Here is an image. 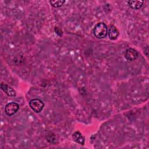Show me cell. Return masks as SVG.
<instances>
[{"label":"cell","mask_w":149,"mask_h":149,"mask_svg":"<svg viewBox=\"0 0 149 149\" xmlns=\"http://www.w3.org/2000/svg\"><path fill=\"white\" fill-rule=\"evenodd\" d=\"M72 139L74 141L82 146L84 144L85 139L79 131H76L72 134Z\"/></svg>","instance_id":"obj_5"},{"label":"cell","mask_w":149,"mask_h":149,"mask_svg":"<svg viewBox=\"0 0 149 149\" xmlns=\"http://www.w3.org/2000/svg\"><path fill=\"white\" fill-rule=\"evenodd\" d=\"M125 57L128 61H134L138 57V52L136 49L132 48H129L125 52Z\"/></svg>","instance_id":"obj_4"},{"label":"cell","mask_w":149,"mask_h":149,"mask_svg":"<svg viewBox=\"0 0 149 149\" xmlns=\"http://www.w3.org/2000/svg\"><path fill=\"white\" fill-rule=\"evenodd\" d=\"M1 88L2 90H3L8 96L10 97H14L16 95V91L10 86H8L6 84L1 83Z\"/></svg>","instance_id":"obj_7"},{"label":"cell","mask_w":149,"mask_h":149,"mask_svg":"<svg viewBox=\"0 0 149 149\" xmlns=\"http://www.w3.org/2000/svg\"><path fill=\"white\" fill-rule=\"evenodd\" d=\"M144 3L143 1H128L129 6L133 9H138L141 8Z\"/></svg>","instance_id":"obj_8"},{"label":"cell","mask_w":149,"mask_h":149,"mask_svg":"<svg viewBox=\"0 0 149 149\" xmlns=\"http://www.w3.org/2000/svg\"><path fill=\"white\" fill-rule=\"evenodd\" d=\"M108 32V27L107 24L103 22L97 23L93 29L94 35L99 39L105 38L107 36Z\"/></svg>","instance_id":"obj_1"},{"label":"cell","mask_w":149,"mask_h":149,"mask_svg":"<svg viewBox=\"0 0 149 149\" xmlns=\"http://www.w3.org/2000/svg\"><path fill=\"white\" fill-rule=\"evenodd\" d=\"M108 36L110 39L115 40L118 38L119 36V31L118 29L113 24H111L109 28V31L108 32Z\"/></svg>","instance_id":"obj_6"},{"label":"cell","mask_w":149,"mask_h":149,"mask_svg":"<svg viewBox=\"0 0 149 149\" xmlns=\"http://www.w3.org/2000/svg\"><path fill=\"white\" fill-rule=\"evenodd\" d=\"M65 2V1H49V3L51 4V5L55 8H58L61 6Z\"/></svg>","instance_id":"obj_9"},{"label":"cell","mask_w":149,"mask_h":149,"mask_svg":"<svg viewBox=\"0 0 149 149\" xmlns=\"http://www.w3.org/2000/svg\"><path fill=\"white\" fill-rule=\"evenodd\" d=\"M19 105L17 103L11 102L7 104L5 107V112L8 116H12L18 111Z\"/></svg>","instance_id":"obj_3"},{"label":"cell","mask_w":149,"mask_h":149,"mask_svg":"<svg viewBox=\"0 0 149 149\" xmlns=\"http://www.w3.org/2000/svg\"><path fill=\"white\" fill-rule=\"evenodd\" d=\"M29 105L36 113H39L43 109L44 104L41 100L34 98L29 101Z\"/></svg>","instance_id":"obj_2"}]
</instances>
